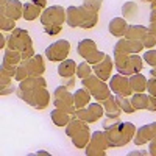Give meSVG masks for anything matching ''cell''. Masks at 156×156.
<instances>
[{"label":"cell","mask_w":156,"mask_h":156,"mask_svg":"<svg viewBox=\"0 0 156 156\" xmlns=\"http://www.w3.org/2000/svg\"><path fill=\"white\" fill-rule=\"evenodd\" d=\"M105 134L108 137L109 147H125L131 142L136 134V126L131 122H115L105 128Z\"/></svg>","instance_id":"1"},{"label":"cell","mask_w":156,"mask_h":156,"mask_svg":"<svg viewBox=\"0 0 156 156\" xmlns=\"http://www.w3.org/2000/svg\"><path fill=\"white\" fill-rule=\"evenodd\" d=\"M66 22L69 27H81L84 30L92 28L98 22V12L89 11L84 6H69L66 9Z\"/></svg>","instance_id":"2"},{"label":"cell","mask_w":156,"mask_h":156,"mask_svg":"<svg viewBox=\"0 0 156 156\" xmlns=\"http://www.w3.org/2000/svg\"><path fill=\"white\" fill-rule=\"evenodd\" d=\"M6 48L19 50L20 53H22V59H28V58L34 56L33 41H31L28 31L27 30H22V28H14V30L11 31V34L8 36Z\"/></svg>","instance_id":"3"},{"label":"cell","mask_w":156,"mask_h":156,"mask_svg":"<svg viewBox=\"0 0 156 156\" xmlns=\"http://www.w3.org/2000/svg\"><path fill=\"white\" fill-rule=\"evenodd\" d=\"M114 66L119 73L129 76V75L142 70V67H144V59L137 53H133V55H115L114 53Z\"/></svg>","instance_id":"4"},{"label":"cell","mask_w":156,"mask_h":156,"mask_svg":"<svg viewBox=\"0 0 156 156\" xmlns=\"http://www.w3.org/2000/svg\"><path fill=\"white\" fill-rule=\"evenodd\" d=\"M17 97L34 109H45L50 103V92L45 87H36L33 90L17 89Z\"/></svg>","instance_id":"5"},{"label":"cell","mask_w":156,"mask_h":156,"mask_svg":"<svg viewBox=\"0 0 156 156\" xmlns=\"http://www.w3.org/2000/svg\"><path fill=\"white\" fill-rule=\"evenodd\" d=\"M83 86L90 92V95L94 97V100H98V101H105L109 95H111V87L109 84H106L105 80L98 78L95 73L94 75H89L87 78L81 80Z\"/></svg>","instance_id":"6"},{"label":"cell","mask_w":156,"mask_h":156,"mask_svg":"<svg viewBox=\"0 0 156 156\" xmlns=\"http://www.w3.org/2000/svg\"><path fill=\"white\" fill-rule=\"evenodd\" d=\"M55 100H53V105L55 108L58 109H62L69 112L70 115H73V112L76 111V106H75V101H73V94H70V90L67 86H58L55 89V94H53Z\"/></svg>","instance_id":"7"},{"label":"cell","mask_w":156,"mask_h":156,"mask_svg":"<svg viewBox=\"0 0 156 156\" xmlns=\"http://www.w3.org/2000/svg\"><path fill=\"white\" fill-rule=\"evenodd\" d=\"M109 148V142L105 131H94L90 134V140L86 145V156H105Z\"/></svg>","instance_id":"8"},{"label":"cell","mask_w":156,"mask_h":156,"mask_svg":"<svg viewBox=\"0 0 156 156\" xmlns=\"http://www.w3.org/2000/svg\"><path fill=\"white\" fill-rule=\"evenodd\" d=\"M69 51H70V44L66 39H59V41L50 44L45 48V56L48 61H53V62H61L64 59H67L69 56Z\"/></svg>","instance_id":"9"},{"label":"cell","mask_w":156,"mask_h":156,"mask_svg":"<svg viewBox=\"0 0 156 156\" xmlns=\"http://www.w3.org/2000/svg\"><path fill=\"white\" fill-rule=\"evenodd\" d=\"M103 114H105V109L100 103H89L86 108H80L73 112L72 117H76L80 120H84L87 123H94L97 120H100Z\"/></svg>","instance_id":"10"},{"label":"cell","mask_w":156,"mask_h":156,"mask_svg":"<svg viewBox=\"0 0 156 156\" xmlns=\"http://www.w3.org/2000/svg\"><path fill=\"white\" fill-rule=\"evenodd\" d=\"M39 19H41V23L44 27H47V25H62L66 22V9L59 5L48 6L44 9Z\"/></svg>","instance_id":"11"},{"label":"cell","mask_w":156,"mask_h":156,"mask_svg":"<svg viewBox=\"0 0 156 156\" xmlns=\"http://www.w3.org/2000/svg\"><path fill=\"white\" fill-rule=\"evenodd\" d=\"M109 87H111V92L122 97H129L133 92L131 86H129V76L122 73H117L109 78Z\"/></svg>","instance_id":"12"},{"label":"cell","mask_w":156,"mask_h":156,"mask_svg":"<svg viewBox=\"0 0 156 156\" xmlns=\"http://www.w3.org/2000/svg\"><path fill=\"white\" fill-rule=\"evenodd\" d=\"M140 50H144V44L140 41H133V39H126V37H120L114 45L115 55H133V53H139Z\"/></svg>","instance_id":"13"},{"label":"cell","mask_w":156,"mask_h":156,"mask_svg":"<svg viewBox=\"0 0 156 156\" xmlns=\"http://www.w3.org/2000/svg\"><path fill=\"white\" fill-rule=\"evenodd\" d=\"M153 137H156V122L137 128L136 134L133 137V142L136 145H144V144H148Z\"/></svg>","instance_id":"14"},{"label":"cell","mask_w":156,"mask_h":156,"mask_svg":"<svg viewBox=\"0 0 156 156\" xmlns=\"http://www.w3.org/2000/svg\"><path fill=\"white\" fill-rule=\"evenodd\" d=\"M0 14L17 20V19L23 17V3L20 0H9L6 5L0 6Z\"/></svg>","instance_id":"15"},{"label":"cell","mask_w":156,"mask_h":156,"mask_svg":"<svg viewBox=\"0 0 156 156\" xmlns=\"http://www.w3.org/2000/svg\"><path fill=\"white\" fill-rule=\"evenodd\" d=\"M92 67H94V73L98 78H101V80L106 81V80L111 78V72L114 69V61H112V58L109 55H105V58H103L100 62L94 64Z\"/></svg>","instance_id":"16"},{"label":"cell","mask_w":156,"mask_h":156,"mask_svg":"<svg viewBox=\"0 0 156 156\" xmlns=\"http://www.w3.org/2000/svg\"><path fill=\"white\" fill-rule=\"evenodd\" d=\"M22 62L25 64L30 76H39V75H42L45 72V64H44L42 55H34L28 59H23Z\"/></svg>","instance_id":"17"},{"label":"cell","mask_w":156,"mask_h":156,"mask_svg":"<svg viewBox=\"0 0 156 156\" xmlns=\"http://www.w3.org/2000/svg\"><path fill=\"white\" fill-rule=\"evenodd\" d=\"M36 87H47V81L42 75L39 76H28L19 83V90H33Z\"/></svg>","instance_id":"18"},{"label":"cell","mask_w":156,"mask_h":156,"mask_svg":"<svg viewBox=\"0 0 156 156\" xmlns=\"http://www.w3.org/2000/svg\"><path fill=\"white\" fill-rule=\"evenodd\" d=\"M108 30L115 37H123L126 30H128V23H126V20L123 17H114L109 22V25H108Z\"/></svg>","instance_id":"19"},{"label":"cell","mask_w":156,"mask_h":156,"mask_svg":"<svg viewBox=\"0 0 156 156\" xmlns=\"http://www.w3.org/2000/svg\"><path fill=\"white\" fill-rule=\"evenodd\" d=\"M147 33H148V30H147V27H144V25H128V30H126L123 37L142 42L144 37L147 36Z\"/></svg>","instance_id":"20"},{"label":"cell","mask_w":156,"mask_h":156,"mask_svg":"<svg viewBox=\"0 0 156 156\" xmlns=\"http://www.w3.org/2000/svg\"><path fill=\"white\" fill-rule=\"evenodd\" d=\"M103 109H105L106 117H114V119L119 117L120 112H122L119 103H117V100H115V95H109L105 101H103Z\"/></svg>","instance_id":"21"},{"label":"cell","mask_w":156,"mask_h":156,"mask_svg":"<svg viewBox=\"0 0 156 156\" xmlns=\"http://www.w3.org/2000/svg\"><path fill=\"white\" fill-rule=\"evenodd\" d=\"M90 92L83 86L81 89H76L75 92H73V101H75V106L76 109H80V108H86L89 103H90Z\"/></svg>","instance_id":"22"},{"label":"cell","mask_w":156,"mask_h":156,"mask_svg":"<svg viewBox=\"0 0 156 156\" xmlns=\"http://www.w3.org/2000/svg\"><path fill=\"white\" fill-rule=\"evenodd\" d=\"M76 66H78V64L73 59H64V61L59 62V66H58V75L61 78L73 76L76 73Z\"/></svg>","instance_id":"23"},{"label":"cell","mask_w":156,"mask_h":156,"mask_svg":"<svg viewBox=\"0 0 156 156\" xmlns=\"http://www.w3.org/2000/svg\"><path fill=\"white\" fill-rule=\"evenodd\" d=\"M129 86H131L133 92H144L147 90V78L140 72L129 75Z\"/></svg>","instance_id":"24"},{"label":"cell","mask_w":156,"mask_h":156,"mask_svg":"<svg viewBox=\"0 0 156 156\" xmlns=\"http://www.w3.org/2000/svg\"><path fill=\"white\" fill-rule=\"evenodd\" d=\"M78 55H80L84 61L87 59L89 55H92L94 51L97 50V44L92 41V39H83V41L78 42Z\"/></svg>","instance_id":"25"},{"label":"cell","mask_w":156,"mask_h":156,"mask_svg":"<svg viewBox=\"0 0 156 156\" xmlns=\"http://www.w3.org/2000/svg\"><path fill=\"white\" fill-rule=\"evenodd\" d=\"M50 119H51V122H53L56 126H66L70 122L72 115L69 112H66V111H62V109L55 108L53 111L50 112Z\"/></svg>","instance_id":"26"},{"label":"cell","mask_w":156,"mask_h":156,"mask_svg":"<svg viewBox=\"0 0 156 156\" xmlns=\"http://www.w3.org/2000/svg\"><path fill=\"white\" fill-rule=\"evenodd\" d=\"M72 144L76 147V148H86V145L89 144L90 140V131H89V126L81 129V131H78L76 134H73L72 137Z\"/></svg>","instance_id":"27"},{"label":"cell","mask_w":156,"mask_h":156,"mask_svg":"<svg viewBox=\"0 0 156 156\" xmlns=\"http://www.w3.org/2000/svg\"><path fill=\"white\" fill-rule=\"evenodd\" d=\"M42 14V8L37 6L33 2H27L23 3V19L25 20H34L37 17H41Z\"/></svg>","instance_id":"28"},{"label":"cell","mask_w":156,"mask_h":156,"mask_svg":"<svg viewBox=\"0 0 156 156\" xmlns=\"http://www.w3.org/2000/svg\"><path fill=\"white\" fill-rule=\"evenodd\" d=\"M87 126H89L87 122L80 120V119H76V117H72L70 122L66 125V134H67V137H72L73 134H76L78 131H81V129H84Z\"/></svg>","instance_id":"29"},{"label":"cell","mask_w":156,"mask_h":156,"mask_svg":"<svg viewBox=\"0 0 156 156\" xmlns=\"http://www.w3.org/2000/svg\"><path fill=\"white\" fill-rule=\"evenodd\" d=\"M134 109H147L148 105V95L144 92H134V95L129 98Z\"/></svg>","instance_id":"30"},{"label":"cell","mask_w":156,"mask_h":156,"mask_svg":"<svg viewBox=\"0 0 156 156\" xmlns=\"http://www.w3.org/2000/svg\"><path fill=\"white\" fill-rule=\"evenodd\" d=\"M3 61L8 64H14V66H19V64L23 61L22 59V53L19 50H12V48H6L5 55H3Z\"/></svg>","instance_id":"31"},{"label":"cell","mask_w":156,"mask_h":156,"mask_svg":"<svg viewBox=\"0 0 156 156\" xmlns=\"http://www.w3.org/2000/svg\"><path fill=\"white\" fill-rule=\"evenodd\" d=\"M122 16L125 20H133L137 16V3L134 2H126L122 6Z\"/></svg>","instance_id":"32"},{"label":"cell","mask_w":156,"mask_h":156,"mask_svg":"<svg viewBox=\"0 0 156 156\" xmlns=\"http://www.w3.org/2000/svg\"><path fill=\"white\" fill-rule=\"evenodd\" d=\"M114 95H115V94H114ZM115 100H117V103H119V106H120L122 112L131 114V112H134V111H136V109L133 108V105H131V100H129V97H122V95H115Z\"/></svg>","instance_id":"33"},{"label":"cell","mask_w":156,"mask_h":156,"mask_svg":"<svg viewBox=\"0 0 156 156\" xmlns=\"http://www.w3.org/2000/svg\"><path fill=\"white\" fill-rule=\"evenodd\" d=\"M78 78H81V80H84V78H87L89 75H92V66L84 61V62H80L76 66V73H75Z\"/></svg>","instance_id":"34"},{"label":"cell","mask_w":156,"mask_h":156,"mask_svg":"<svg viewBox=\"0 0 156 156\" xmlns=\"http://www.w3.org/2000/svg\"><path fill=\"white\" fill-rule=\"evenodd\" d=\"M16 28V20L0 14V30L2 31H12Z\"/></svg>","instance_id":"35"},{"label":"cell","mask_w":156,"mask_h":156,"mask_svg":"<svg viewBox=\"0 0 156 156\" xmlns=\"http://www.w3.org/2000/svg\"><path fill=\"white\" fill-rule=\"evenodd\" d=\"M101 3H103V0H83V6L89 11H94V12L100 11Z\"/></svg>","instance_id":"36"},{"label":"cell","mask_w":156,"mask_h":156,"mask_svg":"<svg viewBox=\"0 0 156 156\" xmlns=\"http://www.w3.org/2000/svg\"><path fill=\"white\" fill-rule=\"evenodd\" d=\"M28 76H30V73H28L27 67H25V64H23V62H20L19 66H17V69H16V75H14V80H17V81L20 83V81H23L25 78H28Z\"/></svg>","instance_id":"37"},{"label":"cell","mask_w":156,"mask_h":156,"mask_svg":"<svg viewBox=\"0 0 156 156\" xmlns=\"http://www.w3.org/2000/svg\"><path fill=\"white\" fill-rule=\"evenodd\" d=\"M105 55H106V53H103V51H100V50H95L92 55H89V56H87V59H86V61L90 64V66H94V64L100 62L103 58H105Z\"/></svg>","instance_id":"38"},{"label":"cell","mask_w":156,"mask_h":156,"mask_svg":"<svg viewBox=\"0 0 156 156\" xmlns=\"http://www.w3.org/2000/svg\"><path fill=\"white\" fill-rule=\"evenodd\" d=\"M142 44H144V48H153L156 45V33H147V36L144 37V41H142Z\"/></svg>","instance_id":"39"},{"label":"cell","mask_w":156,"mask_h":156,"mask_svg":"<svg viewBox=\"0 0 156 156\" xmlns=\"http://www.w3.org/2000/svg\"><path fill=\"white\" fill-rule=\"evenodd\" d=\"M144 61L148 62L151 67H156V50H147L144 53Z\"/></svg>","instance_id":"40"},{"label":"cell","mask_w":156,"mask_h":156,"mask_svg":"<svg viewBox=\"0 0 156 156\" xmlns=\"http://www.w3.org/2000/svg\"><path fill=\"white\" fill-rule=\"evenodd\" d=\"M62 30V25H47V27H44V31L50 36H56L58 33H61Z\"/></svg>","instance_id":"41"},{"label":"cell","mask_w":156,"mask_h":156,"mask_svg":"<svg viewBox=\"0 0 156 156\" xmlns=\"http://www.w3.org/2000/svg\"><path fill=\"white\" fill-rule=\"evenodd\" d=\"M147 92L148 95H153L156 97V78H150V80H147Z\"/></svg>","instance_id":"42"},{"label":"cell","mask_w":156,"mask_h":156,"mask_svg":"<svg viewBox=\"0 0 156 156\" xmlns=\"http://www.w3.org/2000/svg\"><path fill=\"white\" fill-rule=\"evenodd\" d=\"M147 111H150V112H154V111H156V97L148 95V105H147Z\"/></svg>","instance_id":"43"},{"label":"cell","mask_w":156,"mask_h":156,"mask_svg":"<svg viewBox=\"0 0 156 156\" xmlns=\"http://www.w3.org/2000/svg\"><path fill=\"white\" fill-rule=\"evenodd\" d=\"M14 87H12V84H6V86H2V89H0V94L2 95H8V94H12L14 92Z\"/></svg>","instance_id":"44"},{"label":"cell","mask_w":156,"mask_h":156,"mask_svg":"<svg viewBox=\"0 0 156 156\" xmlns=\"http://www.w3.org/2000/svg\"><path fill=\"white\" fill-rule=\"evenodd\" d=\"M148 154L156 156V137H153V139L148 142Z\"/></svg>","instance_id":"45"},{"label":"cell","mask_w":156,"mask_h":156,"mask_svg":"<svg viewBox=\"0 0 156 156\" xmlns=\"http://www.w3.org/2000/svg\"><path fill=\"white\" fill-rule=\"evenodd\" d=\"M62 84L64 86H67L69 89L75 86V75L73 76H67V78H62Z\"/></svg>","instance_id":"46"},{"label":"cell","mask_w":156,"mask_h":156,"mask_svg":"<svg viewBox=\"0 0 156 156\" xmlns=\"http://www.w3.org/2000/svg\"><path fill=\"white\" fill-rule=\"evenodd\" d=\"M31 2H33V3H36L37 6H41L42 9H44V8H45V5H47V0H31Z\"/></svg>","instance_id":"47"},{"label":"cell","mask_w":156,"mask_h":156,"mask_svg":"<svg viewBox=\"0 0 156 156\" xmlns=\"http://www.w3.org/2000/svg\"><path fill=\"white\" fill-rule=\"evenodd\" d=\"M148 20H150V23H156V9H151L150 16H148Z\"/></svg>","instance_id":"48"},{"label":"cell","mask_w":156,"mask_h":156,"mask_svg":"<svg viewBox=\"0 0 156 156\" xmlns=\"http://www.w3.org/2000/svg\"><path fill=\"white\" fill-rule=\"evenodd\" d=\"M8 44V39L3 36V34H0V47H2V48H5V45Z\"/></svg>","instance_id":"49"},{"label":"cell","mask_w":156,"mask_h":156,"mask_svg":"<svg viewBox=\"0 0 156 156\" xmlns=\"http://www.w3.org/2000/svg\"><path fill=\"white\" fill-rule=\"evenodd\" d=\"M150 75H151L153 78H156V67H151V70H150Z\"/></svg>","instance_id":"50"},{"label":"cell","mask_w":156,"mask_h":156,"mask_svg":"<svg viewBox=\"0 0 156 156\" xmlns=\"http://www.w3.org/2000/svg\"><path fill=\"white\" fill-rule=\"evenodd\" d=\"M9 2V0H0V6H3V5H6Z\"/></svg>","instance_id":"51"},{"label":"cell","mask_w":156,"mask_h":156,"mask_svg":"<svg viewBox=\"0 0 156 156\" xmlns=\"http://www.w3.org/2000/svg\"><path fill=\"white\" fill-rule=\"evenodd\" d=\"M151 9H156V0H153V2H151Z\"/></svg>","instance_id":"52"},{"label":"cell","mask_w":156,"mask_h":156,"mask_svg":"<svg viewBox=\"0 0 156 156\" xmlns=\"http://www.w3.org/2000/svg\"><path fill=\"white\" fill-rule=\"evenodd\" d=\"M142 2H150V3H151V2H153V0H142Z\"/></svg>","instance_id":"53"}]
</instances>
